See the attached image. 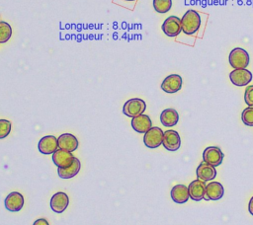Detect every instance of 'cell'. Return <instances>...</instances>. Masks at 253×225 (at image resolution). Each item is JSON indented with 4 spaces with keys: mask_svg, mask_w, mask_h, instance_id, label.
I'll return each instance as SVG.
<instances>
[{
    "mask_svg": "<svg viewBox=\"0 0 253 225\" xmlns=\"http://www.w3.org/2000/svg\"><path fill=\"white\" fill-rule=\"evenodd\" d=\"M241 119L247 126H253V107H247L242 111Z\"/></svg>",
    "mask_w": 253,
    "mask_h": 225,
    "instance_id": "obj_24",
    "label": "cell"
},
{
    "mask_svg": "<svg viewBox=\"0 0 253 225\" xmlns=\"http://www.w3.org/2000/svg\"><path fill=\"white\" fill-rule=\"evenodd\" d=\"M248 210L251 215H253V196L250 198L249 203H248Z\"/></svg>",
    "mask_w": 253,
    "mask_h": 225,
    "instance_id": "obj_28",
    "label": "cell"
},
{
    "mask_svg": "<svg viewBox=\"0 0 253 225\" xmlns=\"http://www.w3.org/2000/svg\"><path fill=\"white\" fill-rule=\"evenodd\" d=\"M244 101L248 107H253V85L247 86L245 89Z\"/></svg>",
    "mask_w": 253,
    "mask_h": 225,
    "instance_id": "obj_26",
    "label": "cell"
},
{
    "mask_svg": "<svg viewBox=\"0 0 253 225\" xmlns=\"http://www.w3.org/2000/svg\"><path fill=\"white\" fill-rule=\"evenodd\" d=\"M4 205L6 209L9 211H20L24 206V197L20 192L12 191L6 196L4 200Z\"/></svg>",
    "mask_w": 253,
    "mask_h": 225,
    "instance_id": "obj_11",
    "label": "cell"
},
{
    "mask_svg": "<svg viewBox=\"0 0 253 225\" xmlns=\"http://www.w3.org/2000/svg\"><path fill=\"white\" fill-rule=\"evenodd\" d=\"M249 54L248 52L241 47L233 48L228 56V62L231 67L234 69L246 68L249 64Z\"/></svg>",
    "mask_w": 253,
    "mask_h": 225,
    "instance_id": "obj_2",
    "label": "cell"
},
{
    "mask_svg": "<svg viewBox=\"0 0 253 225\" xmlns=\"http://www.w3.org/2000/svg\"><path fill=\"white\" fill-rule=\"evenodd\" d=\"M189 195L190 198L195 200V201H201L204 199L205 196V191H206V185L203 181L197 179L193 182L190 183L189 187Z\"/></svg>",
    "mask_w": 253,
    "mask_h": 225,
    "instance_id": "obj_17",
    "label": "cell"
},
{
    "mask_svg": "<svg viewBox=\"0 0 253 225\" xmlns=\"http://www.w3.org/2000/svg\"><path fill=\"white\" fill-rule=\"evenodd\" d=\"M162 31L170 38L177 37L182 32L181 19L177 16L168 17L162 24Z\"/></svg>",
    "mask_w": 253,
    "mask_h": 225,
    "instance_id": "obj_6",
    "label": "cell"
},
{
    "mask_svg": "<svg viewBox=\"0 0 253 225\" xmlns=\"http://www.w3.org/2000/svg\"><path fill=\"white\" fill-rule=\"evenodd\" d=\"M126 1H134V0H126Z\"/></svg>",
    "mask_w": 253,
    "mask_h": 225,
    "instance_id": "obj_29",
    "label": "cell"
},
{
    "mask_svg": "<svg viewBox=\"0 0 253 225\" xmlns=\"http://www.w3.org/2000/svg\"><path fill=\"white\" fill-rule=\"evenodd\" d=\"M58 148L66 150L68 152H73L78 148V140L71 133H63L57 138Z\"/></svg>",
    "mask_w": 253,
    "mask_h": 225,
    "instance_id": "obj_18",
    "label": "cell"
},
{
    "mask_svg": "<svg viewBox=\"0 0 253 225\" xmlns=\"http://www.w3.org/2000/svg\"><path fill=\"white\" fill-rule=\"evenodd\" d=\"M224 194L223 187L218 182H211L209 183L206 186V191H205V200H218L220 199Z\"/></svg>",
    "mask_w": 253,
    "mask_h": 225,
    "instance_id": "obj_14",
    "label": "cell"
},
{
    "mask_svg": "<svg viewBox=\"0 0 253 225\" xmlns=\"http://www.w3.org/2000/svg\"><path fill=\"white\" fill-rule=\"evenodd\" d=\"M223 157L224 154L217 146H209L203 152V161L213 167L219 166L222 163Z\"/></svg>",
    "mask_w": 253,
    "mask_h": 225,
    "instance_id": "obj_5",
    "label": "cell"
},
{
    "mask_svg": "<svg viewBox=\"0 0 253 225\" xmlns=\"http://www.w3.org/2000/svg\"><path fill=\"white\" fill-rule=\"evenodd\" d=\"M12 36V28L6 22H0V43L7 42Z\"/></svg>",
    "mask_w": 253,
    "mask_h": 225,
    "instance_id": "obj_23",
    "label": "cell"
},
{
    "mask_svg": "<svg viewBox=\"0 0 253 225\" xmlns=\"http://www.w3.org/2000/svg\"><path fill=\"white\" fill-rule=\"evenodd\" d=\"M69 204V197L63 191L55 192L50 198V207L56 213H62Z\"/></svg>",
    "mask_w": 253,
    "mask_h": 225,
    "instance_id": "obj_12",
    "label": "cell"
},
{
    "mask_svg": "<svg viewBox=\"0 0 253 225\" xmlns=\"http://www.w3.org/2000/svg\"><path fill=\"white\" fill-rule=\"evenodd\" d=\"M229 79L235 86L242 87L248 85L252 80V73L246 68L234 69L229 73Z\"/></svg>",
    "mask_w": 253,
    "mask_h": 225,
    "instance_id": "obj_7",
    "label": "cell"
},
{
    "mask_svg": "<svg viewBox=\"0 0 253 225\" xmlns=\"http://www.w3.org/2000/svg\"><path fill=\"white\" fill-rule=\"evenodd\" d=\"M183 84L182 77L178 74H171L167 76L161 83V89L169 94H174L181 90Z\"/></svg>",
    "mask_w": 253,
    "mask_h": 225,
    "instance_id": "obj_8",
    "label": "cell"
},
{
    "mask_svg": "<svg viewBox=\"0 0 253 225\" xmlns=\"http://www.w3.org/2000/svg\"><path fill=\"white\" fill-rule=\"evenodd\" d=\"M196 174H197V177L199 180H201L203 182H208V181H211L215 178L216 170H215V167L203 161L198 166V168L196 170Z\"/></svg>",
    "mask_w": 253,
    "mask_h": 225,
    "instance_id": "obj_16",
    "label": "cell"
},
{
    "mask_svg": "<svg viewBox=\"0 0 253 225\" xmlns=\"http://www.w3.org/2000/svg\"><path fill=\"white\" fill-rule=\"evenodd\" d=\"M172 7V0H153V8L157 13H167Z\"/></svg>",
    "mask_w": 253,
    "mask_h": 225,
    "instance_id": "obj_22",
    "label": "cell"
},
{
    "mask_svg": "<svg viewBox=\"0 0 253 225\" xmlns=\"http://www.w3.org/2000/svg\"><path fill=\"white\" fill-rule=\"evenodd\" d=\"M146 109V104L143 100L138 98H133L126 101L123 107V112L128 117H135L144 112Z\"/></svg>",
    "mask_w": 253,
    "mask_h": 225,
    "instance_id": "obj_3",
    "label": "cell"
},
{
    "mask_svg": "<svg viewBox=\"0 0 253 225\" xmlns=\"http://www.w3.org/2000/svg\"><path fill=\"white\" fill-rule=\"evenodd\" d=\"M11 128H12L11 121L7 119H0V139H3L10 134Z\"/></svg>",
    "mask_w": 253,
    "mask_h": 225,
    "instance_id": "obj_25",
    "label": "cell"
},
{
    "mask_svg": "<svg viewBox=\"0 0 253 225\" xmlns=\"http://www.w3.org/2000/svg\"><path fill=\"white\" fill-rule=\"evenodd\" d=\"M74 158L75 157L71 152L59 148L52 154V161L54 165H56L58 168L69 167L73 163Z\"/></svg>",
    "mask_w": 253,
    "mask_h": 225,
    "instance_id": "obj_13",
    "label": "cell"
},
{
    "mask_svg": "<svg viewBox=\"0 0 253 225\" xmlns=\"http://www.w3.org/2000/svg\"><path fill=\"white\" fill-rule=\"evenodd\" d=\"M38 149L42 154L44 155L53 154L58 149L57 138L53 135L43 136L38 143Z\"/></svg>",
    "mask_w": 253,
    "mask_h": 225,
    "instance_id": "obj_9",
    "label": "cell"
},
{
    "mask_svg": "<svg viewBox=\"0 0 253 225\" xmlns=\"http://www.w3.org/2000/svg\"><path fill=\"white\" fill-rule=\"evenodd\" d=\"M182 32L186 35H194L201 27V16L195 10H188L181 19Z\"/></svg>",
    "mask_w": 253,
    "mask_h": 225,
    "instance_id": "obj_1",
    "label": "cell"
},
{
    "mask_svg": "<svg viewBox=\"0 0 253 225\" xmlns=\"http://www.w3.org/2000/svg\"><path fill=\"white\" fill-rule=\"evenodd\" d=\"M162 144L168 151H176L181 146V138L176 130H166L163 134Z\"/></svg>",
    "mask_w": 253,
    "mask_h": 225,
    "instance_id": "obj_10",
    "label": "cell"
},
{
    "mask_svg": "<svg viewBox=\"0 0 253 225\" xmlns=\"http://www.w3.org/2000/svg\"><path fill=\"white\" fill-rule=\"evenodd\" d=\"M171 198L176 203H185L189 200V189L188 187L184 185H176L171 189Z\"/></svg>",
    "mask_w": 253,
    "mask_h": 225,
    "instance_id": "obj_19",
    "label": "cell"
},
{
    "mask_svg": "<svg viewBox=\"0 0 253 225\" xmlns=\"http://www.w3.org/2000/svg\"><path fill=\"white\" fill-rule=\"evenodd\" d=\"M179 120V114L174 109H166L160 114V121L166 127H171L177 124Z\"/></svg>",
    "mask_w": 253,
    "mask_h": 225,
    "instance_id": "obj_20",
    "label": "cell"
},
{
    "mask_svg": "<svg viewBox=\"0 0 253 225\" xmlns=\"http://www.w3.org/2000/svg\"><path fill=\"white\" fill-rule=\"evenodd\" d=\"M131 127L138 133H145L152 127V121L147 114H140L131 118Z\"/></svg>",
    "mask_w": 253,
    "mask_h": 225,
    "instance_id": "obj_15",
    "label": "cell"
},
{
    "mask_svg": "<svg viewBox=\"0 0 253 225\" xmlns=\"http://www.w3.org/2000/svg\"><path fill=\"white\" fill-rule=\"evenodd\" d=\"M80 167H81L80 161H79V159H77L75 157L74 160H73V163L69 167H67V168H58L57 174H58L59 178H61V179H70V178H73L74 176H76L79 173Z\"/></svg>",
    "mask_w": 253,
    "mask_h": 225,
    "instance_id": "obj_21",
    "label": "cell"
},
{
    "mask_svg": "<svg viewBox=\"0 0 253 225\" xmlns=\"http://www.w3.org/2000/svg\"><path fill=\"white\" fill-rule=\"evenodd\" d=\"M163 134L164 132L162 131L161 128L157 126L151 127L148 131L144 133L143 136V142L145 146L151 149L159 147L163 141Z\"/></svg>",
    "mask_w": 253,
    "mask_h": 225,
    "instance_id": "obj_4",
    "label": "cell"
},
{
    "mask_svg": "<svg viewBox=\"0 0 253 225\" xmlns=\"http://www.w3.org/2000/svg\"><path fill=\"white\" fill-rule=\"evenodd\" d=\"M33 225H49V223L45 218H39L34 222Z\"/></svg>",
    "mask_w": 253,
    "mask_h": 225,
    "instance_id": "obj_27",
    "label": "cell"
}]
</instances>
